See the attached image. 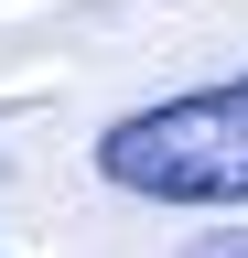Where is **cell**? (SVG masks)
I'll use <instances>...</instances> for the list:
<instances>
[{"label":"cell","mask_w":248,"mask_h":258,"mask_svg":"<svg viewBox=\"0 0 248 258\" xmlns=\"http://www.w3.org/2000/svg\"><path fill=\"white\" fill-rule=\"evenodd\" d=\"M97 183L140 194V205H248V76L108 118Z\"/></svg>","instance_id":"cell-1"},{"label":"cell","mask_w":248,"mask_h":258,"mask_svg":"<svg viewBox=\"0 0 248 258\" xmlns=\"http://www.w3.org/2000/svg\"><path fill=\"white\" fill-rule=\"evenodd\" d=\"M183 258H248V226H227V237H194Z\"/></svg>","instance_id":"cell-2"}]
</instances>
